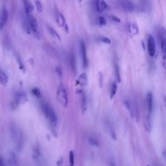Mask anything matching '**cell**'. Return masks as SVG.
<instances>
[{
  "label": "cell",
  "mask_w": 166,
  "mask_h": 166,
  "mask_svg": "<svg viewBox=\"0 0 166 166\" xmlns=\"http://www.w3.org/2000/svg\"><path fill=\"white\" fill-rule=\"evenodd\" d=\"M160 41L161 50V52H162L163 59L164 61L165 56V51H166V34H165V30L164 29V28H161L160 31Z\"/></svg>",
  "instance_id": "cell-8"
},
{
  "label": "cell",
  "mask_w": 166,
  "mask_h": 166,
  "mask_svg": "<svg viewBox=\"0 0 166 166\" xmlns=\"http://www.w3.org/2000/svg\"><path fill=\"white\" fill-rule=\"evenodd\" d=\"M18 62L19 67H20V70H21L23 72H25V71H26L25 66H24L23 64V63H22V60L20 59V58L19 57V56H18Z\"/></svg>",
  "instance_id": "cell-33"
},
{
  "label": "cell",
  "mask_w": 166,
  "mask_h": 166,
  "mask_svg": "<svg viewBox=\"0 0 166 166\" xmlns=\"http://www.w3.org/2000/svg\"><path fill=\"white\" fill-rule=\"evenodd\" d=\"M0 166H5V164H4V161L2 158L0 156Z\"/></svg>",
  "instance_id": "cell-38"
},
{
  "label": "cell",
  "mask_w": 166,
  "mask_h": 166,
  "mask_svg": "<svg viewBox=\"0 0 166 166\" xmlns=\"http://www.w3.org/2000/svg\"><path fill=\"white\" fill-rule=\"evenodd\" d=\"M99 23L100 26H106V24H107L106 20H105V18L104 17H100L99 18Z\"/></svg>",
  "instance_id": "cell-35"
},
{
  "label": "cell",
  "mask_w": 166,
  "mask_h": 166,
  "mask_svg": "<svg viewBox=\"0 0 166 166\" xmlns=\"http://www.w3.org/2000/svg\"><path fill=\"white\" fill-rule=\"evenodd\" d=\"M63 161H64L63 157L60 158L57 160V161H56V165H57V166H62L63 164Z\"/></svg>",
  "instance_id": "cell-36"
},
{
  "label": "cell",
  "mask_w": 166,
  "mask_h": 166,
  "mask_svg": "<svg viewBox=\"0 0 166 166\" xmlns=\"http://www.w3.org/2000/svg\"><path fill=\"white\" fill-rule=\"evenodd\" d=\"M23 3L24 7V11H25V14L26 15L31 14L32 12L33 11L34 9V7L32 3L29 1L25 0V1H23Z\"/></svg>",
  "instance_id": "cell-15"
},
{
  "label": "cell",
  "mask_w": 166,
  "mask_h": 166,
  "mask_svg": "<svg viewBox=\"0 0 166 166\" xmlns=\"http://www.w3.org/2000/svg\"><path fill=\"white\" fill-rule=\"evenodd\" d=\"M27 100V95L25 92L20 91L17 92L14 95V102L18 105L22 103H25Z\"/></svg>",
  "instance_id": "cell-10"
},
{
  "label": "cell",
  "mask_w": 166,
  "mask_h": 166,
  "mask_svg": "<svg viewBox=\"0 0 166 166\" xmlns=\"http://www.w3.org/2000/svg\"><path fill=\"white\" fill-rule=\"evenodd\" d=\"M88 83V77L87 75L85 74V73H82L80 74L78 79L76 80V84L77 85H79L80 86H85Z\"/></svg>",
  "instance_id": "cell-14"
},
{
  "label": "cell",
  "mask_w": 166,
  "mask_h": 166,
  "mask_svg": "<svg viewBox=\"0 0 166 166\" xmlns=\"http://www.w3.org/2000/svg\"><path fill=\"white\" fill-rule=\"evenodd\" d=\"M124 105L132 118L137 121L138 120V109H137V104L134 103V101L128 99H125L124 101Z\"/></svg>",
  "instance_id": "cell-3"
},
{
  "label": "cell",
  "mask_w": 166,
  "mask_h": 166,
  "mask_svg": "<svg viewBox=\"0 0 166 166\" xmlns=\"http://www.w3.org/2000/svg\"><path fill=\"white\" fill-rule=\"evenodd\" d=\"M114 72H115V76L117 81L118 83L121 82V75H120V71H119V68L117 64H115L114 65Z\"/></svg>",
  "instance_id": "cell-27"
},
{
  "label": "cell",
  "mask_w": 166,
  "mask_h": 166,
  "mask_svg": "<svg viewBox=\"0 0 166 166\" xmlns=\"http://www.w3.org/2000/svg\"><path fill=\"white\" fill-rule=\"evenodd\" d=\"M109 166H116V164L114 162V161L110 160V161H109Z\"/></svg>",
  "instance_id": "cell-39"
},
{
  "label": "cell",
  "mask_w": 166,
  "mask_h": 166,
  "mask_svg": "<svg viewBox=\"0 0 166 166\" xmlns=\"http://www.w3.org/2000/svg\"><path fill=\"white\" fill-rule=\"evenodd\" d=\"M69 162L70 166H75V155L73 151H70L69 154Z\"/></svg>",
  "instance_id": "cell-29"
},
{
  "label": "cell",
  "mask_w": 166,
  "mask_h": 166,
  "mask_svg": "<svg viewBox=\"0 0 166 166\" xmlns=\"http://www.w3.org/2000/svg\"><path fill=\"white\" fill-rule=\"evenodd\" d=\"M56 99L63 107H67L69 102L68 94L65 86L62 84L60 85L56 91Z\"/></svg>",
  "instance_id": "cell-2"
},
{
  "label": "cell",
  "mask_w": 166,
  "mask_h": 166,
  "mask_svg": "<svg viewBox=\"0 0 166 166\" xmlns=\"http://www.w3.org/2000/svg\"><path fill=\"white\" fill-rule=\"evenodd\" d=\"M69 60H70V64L71 68L72 69V70L75 71L76 70V61H75V55L74 53L73 52L70 53V55H69Z\"/></svg>",
  "instance_id": "cell-25"
},
{
  "label": "cell",
  "mask_w": 166,
  "mask_h": 166,
  "mask_svg": "<svg viewBox=\"0 0 166 166\" xmlns=\"http://www.w3.org/2000/svg\"><path fill=\"white\" fill-rule=\"evenodd\" d=\"M117 86L116 83H114L112 85L111 90H110V98L111 99H112L115 96V95L116 94V92H117Z\"/></svg>",
  "instance_id": "cell-30"
},
{
  "label": "cell",
  "mask_w": 166,
  "mask_h": 166,
  "mask_svg": "<svg viewBox=\"0 0 166 166\" xmlns=\"http://www.w3.org/2000/svg\"><path fill=\"white\" fill-rule=\"evenodd\" d=\"M42 108L46 118L48 120L52 127H55L57 125L58 118L53 108L46 103H43L42 104Z\"/></svg>",
  "instance_id": "cell-1"
},
{
  "label": "cell",
  "mask_w": 166,
  "mask_h": 166,
  "mask_svg": "<svg viewBox=\"0 0 166 166\" xmlns=\"http://www.w3.org/2000/svg\"><path fill=\"white\" fill-rule=\"evenodd\" d=\"M147 51L150 56L153 57L156 54V44L155 39L152 37V35H149L147 38Z\"/></svg>",
  "instance_id": "cell-7"
},
{
  "label": "cell",
  "mask_w": 166,
  "mask_h": 166,
  "mask_svg": "<svg viewBox=\"0 0 166 166\" xmlns=\"http://www.w3.org/2000/svg\"><path fill=\"white\" fill-rule=\"evenodd\" d=\"M119 3L121 7L127 12H132L134 10V5L130 1H125H125H119Z\"/></svg>",
  "instance_id": "cell-13"
},
{
  "label": "cell",
  "mask_w": 166,
  "mask_h": 166,
  "mask_svg": "<svg viewBox=\"0 0 166 166\" xmlns=\"http://www.w3.org/2000/svg\"><path fill=\"white\" fill-rule=\"evenodd\" d=\"M104 127L105 131L108 133V134L112 137V139L113 140L116 141L117 140L116 133L114 127L112 126V125L110 123V121L105 120L104 121Z\"/></svg>",
  "instance_id": "cell-9"
},
{
  "label": "cell",
  "mask_w": 166,
  "mask_h": 166,
  "mask_svg": "<svg viewBox=\"0 0 166 166\" xmlns=\"http://www.w3.org/2000/svg\"><path fill=\"white\" fill-rule=\"evenodd\" d=\"M146 105L147 114L151 115L153 110V95L151 92H148L146 96Z\"/></svg>",
  "instance_id": "cell-11"
},
{
  "label": "cell",
  "mask_w": 166,
  "mask_h": 166,
  "mask_svg": "<svg viewBox=\"0 0 166 166\" xmlns=\"http://www.w3.org/2000/svg\"><path fill=\"white\" fill-rule=\"evenodd\" d=\"M144 126L147 132L151 131V116L147 114L144 117Z\"/></svg>",
  "instance_id": "cell-21"
},
{
  "label": "cell",
  "mask_w": 166,
  "mask_h": 166,
  "mask_svg": "<svg viewBox=\"0 0 166 166\" xmlns=\"http://www.w3.org/2000/svg\"><path fill=\"white\" fill-rule=\"evenodd\" d=\"M99 40L101 42H103V43H105V44H111V41L110 39H108V38L105 37V36H101V37H100L99 38Z\"/></svg>",
  "instance_id": "cell-34"
},
{
  "label": "cell",
  "mask_w": 166,
  "mask_h": 166,
  "mask_svg": "<svg viewBox=\"0 0 166 166\" xmlns=\"http://www.w3.org/2000/svg\"><path fill=\"white\" fill-rule=\"evenodd\" d=\"M8 166H18L17 159L13 152H10L7 160Z\"/></svg>",
  "instance_id": "cell-18"
},
{
  "label": "cell",
  "mask_w": 166,
  "mask_h": 166,
  "mask_svg": "<svg viewBox=\"0 0 166 166\" xmlns=\"http://www.w3.org/2000/svg\"><path fill=\"white\" fill-rule=\"evenodd\" d=\"M56 21L60 27H64V29H65V30L66 31V32H68V26L66 24V19H65V18H64V15L62 13H58L57 14H56Z\"/></svg>",
  "instance_id": "cell-12"
},
{
  "label": "cell",
  "mask_w": 166,
  "mask_h": 166,
  "mask_svg": "<svg viewBox=\"0 0 166 166\" xmlns=\"http://www.w3.org/2000/svg\"><path fill=\"white\" fill-rule=\"evenodd\" d=\"M80 56H81L83 66L84 68H86L88 66V57H87V52L86 44H85L84 40H80L79 43Z\"/></svg>",
  "instance_id": "cell-6"
},
{
  "label": "cell",
  "mask_w": 166,
  "mask_h": 166,
  "mask_svg": "<svg viewBox=\"0 0 166 166\" xmlns=\"http://www.w3.org/2000/svg\"><path fill=\"white\" fill-rule=\"evenodd\" d=\"M31 92L36 98H37L38 99L42 98V92L40 90V89L38 88H34L31 90Z\"/></svg>",
  "instance_id": "cell-28"
},
{
  "label": "cell",
  "mask_w": 166,
  "mask_h": 166,
  "mask_svg": "<svg viewBox=\"0 0 166 166\" xmlns=\"http://www.w3.org/2000/svg\"><path fill=\"white\" fill-rule=\"evenodd\" d=\"M128 31L132 36H134L138 34V27L135 23H131L128 26Z\"/></svg>",
  "instance_id": "cell-23"
},
{
  "label": "cell",
  "mask_w": 166,
  "mask_h": 166,
  "mask_svg": "<svg viewBox=\"0 0 166 166\" xmlns=\"http://www.w3.org/2000/svg\"><path fill=\"white\" fill-rule=\"evenodd\" d=\"M8 19H9V13H8V11L6 8H4L2 12L1 22H0V23L5 26L8 22Z\"/></svg>",
  "instance_id": "cell-20"
},
{
  "label": "cell",
  "mask_w": 166,
  "mask_h": 166,
  "mask_svg": "<svg viewBox=\"0 0 166 166\" xmlns=\"http://www.w3.org/2000/svg\"><path fill=\"white\" fill-rule=\"evenodd\" d=\"M147 166H149V165H147Z\"/></svg>",
  "instance_id": "cell-40"
},
{
  "label": "cell",
  "mask_w": 166,
  "mask_h": 166,
  "mask_svg": "<svg viewBox=\"0 0 166 166\" xmlns=\"http://www.w3.org/2000/svg\"><path fill=\"white\" fill-rule=\"evenodd\" d=\"M112 20H114V22H118V23L120 22V19H119L118 18H117L116 17H115V16H112Z\"/></svg>",
  "instance_id": "cell-37"
},
{
  "label": "cell",
  "mask_w": 166,
  "mask_h": 166,
  "mask_svg": "<svg viewBox=\"0 0 166 166\" xmlns=\"http://www.w3.org/2000/svg\"><path fill=\"white\" fill-rule=\"evenodd\" d=\"M35 5H36V9H37V11L39 12V13H41L43 10L42 3H40V2H39V1H36V2H35Z\"/></svg>",
  "instance_id": "cell-32"
},
{
  "label": "cell",
  "mask_w": 166,
  "mask_h": 166,
  "mask_svg": "<svg viewBox=\"0 0 166 166\" xmlns=\"http://www.w3.org/2000/svg\"><path fill=\"white\" fill-rule=\"evenodd\" d=\"M88 142L89 144L92 145V147H98L99 145V140L97 138V137L95 136H90L88 138Z\"/></svg>",
  "instance_id": "cell-24"
},
{
  "label": "cell",
  "mask_w": 166,
  "mask_h": 166,
  "mask_svg": "<svg viewBox=\"0 0 166 166\" xmlns=\"http://www.w3.org/2000/svg\"><path fill=\"white\" fill-rule=\"evenodd\" d=\"M26 16L27 20L28 26H29L31 33H32L34 35V36L36 38L40 39V34L39 31V27H38L37 20H36V19L32 14H29V15L26 14Z\"/></svg>",
  "instance_id": "cell-4"
},
{
  "label": "cell",
  "mask_w": 166,
  "mask_h": 166,
  "mask_svg": "<svg viewBox=\"0 0 166 166\" xmlns=\"http://www.w3.org/2000/svg\"><path fill=\"white\" fill-rule=\"evenodd\" d=\"M9 82V78L3 71H0V83L3 85H6Z\"/></svg>",
  "instance_id": "cell-26"
},
{
  "label": "cell",
  "mask_w": 166,
  "mask_h": 166,
  "mask_svg": "<svg viewBox=\"0 0 166 166\" xmlns=\"http://www.w3.org/2000/svg\"><path fill=\"white\" fill-rule=\"evenodd\" d=\"M55 71H56V75H57V76L59 77L62 78V76H63V73H62V69L60 68V67L57 66V67H56Z\"/></svg>",
  "instance_id": "cell-31"
},
{
  "label": "cell",
  "mask_w": 166,
  "mask_h": 166,
  "mask_svg": "<svg viewBox=\"0 0 166 166\" xmlns=\"http://www.w3.org/2000/svg\"><path fill=\"white\" fill-rule=\"evenodd\" d=\"M95 7L96 9L98 12H103L107 8V4L104 1L99 0L95 2Z\"/></svg>",
  "instance_id": "cell-19"
},
{
  "label": "cell",
  "mask_w": 166,
  "mask_h": 166,
  "mask_svg": "<svg viewBox=\"0 0 166 166\" xmlns=\"http://www.w3.org/2000/svg\"><path fill=\"white\" fill-rule=\"evenodd\" d=\"M41 158V151H40V149L38 147H35L33 149V158L36 161H38L40 160Z\"/></svg>",
  "instance_id": "cell-22"
},
{
  "label": "cell",
  "mask_w": 166,
  "mask_h": 166,
  "mask_svg": "<svg viewBox=\"0 0 166 166\" xmlns=\"http://www.w3.org/2000/svg\"><path fill=\"white\" fill-rule=\"evenodd\" d=\"M80 105H81L82 112L84 114L87 109V99L84 92H80Z\"/></svg>",
  "instance_id": "cell-16"
},
{
  "label": "cell",
  "mask_w": 166,
  "mask_h": 166,
  "mask_svg": "<svg viewBox=\"0 0 166 166\" xmlns=\"http://www.w3.org/2000/svg\"><path fill=\"white\" fill-rule=\"evenodd\" d=\"M13 139L16 144V147L18 151H20L23 146L22 133L19 129H14L13 131Z\"/></svg>",
  "instance_id": "cell-5"
},
{
  "label": "cell",
  "mask_w": 166,
  "mask_h": 166,
  "mask_svg": "<svg viewBox=\"0 0 166 166\" xmlns=\"http://www.w3.org/2000/svg\"><path fill=\"white\" fill-rule=\"evenodd\" d=\"M47 30L48 32H49L50 35H51V37L55 39L56 41H60L61 40V38H60V36L59 35V34L56 32V31L54 29L53 27H51L50 26H47Z\"/></svg>",
  "instance_id": "cell-17"
}]
</instances>
